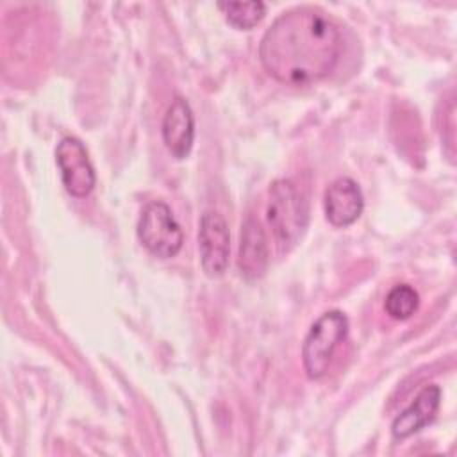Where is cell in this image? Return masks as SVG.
<instances>
[{"instance_id": "6da1fadb", "label": "cell", "mask_w": 457, "mask_h": 457, "mask_svg": "<svg viewBox=\"0 0 457 457\" xmlns=\"http://www.w3.org/2000/svg\"><path fill=\"white\" fill-rule=\"evenodd\" d=\"M341 46L336 21L320 7L300 5L284 11L266 29L259 59L275 80L307 86L334 71Z\"/></svg>"}, {"instance_id": "7a4b0ae2", "label": "cell", "mask_w": 457, "mask_h": 457, "mask_svg": "<svg viewBox=\"0 0 457 457\" xmlns=\"http://www.w3.org/2000/svg\"><path fill=\"white\" fill-rule=\"evenodd\" d=\"M266 220L280 253L295 248L309 227V204L289 179H277L268 191Z\"/></svg>"}, {"instance_id": "3957f363", "label": "cell", "mask_w": 457, "mask_h": 457, "mask_svg": "<svg viewBox=\"0 0 457 457\" xmlns=\"http://www.w3.org/2000/svg\"><path fill=\"white\" fill-rule=\"evenodd\" d=\"M348 334V318L339 309L323 312L309 328L302 345V362L305 375L312 380L321 378L334 357L336 348Z\"/></svg>"}, {"instance_id": "277c9868", "label": "cell", "mask_w": 457, "mask_h": 457, "mask_svg": "<svg viewBox=\"0 0 457 457\" xmlns=\"http://www.w3.org/2000/svg\"><path fill=\"white\" fill-rule=\"evenodd\" d=\"M137 239L152 255L170 259L180 252L184 232L171 209L164 202L154 200L139 214Z\"/></svg>"}, {"instance_id": "5b68a950", "label": "cell", "mask_w": 457, "mask_h": 457, "mask_svg": "<svg viewBox=\"0 0 457 457\" xmlns=\"http://www.w3.org/2000/svg\"><path fill=\"white\" fill-rule=\"evenodd\" d=\"M55 162L61 171V180L64 189L75 196H87L95 184L96 175L89 161L84 143L75 136H64L55 146Z\"/></svg>"}, {"instance_id": "8992f818", "label": "cell", "mask_w": 457, "mask_h": 457, "mask_svg": "<svg viewBox=\"0 0 457 457\" xmlns=\"http://www.w3.org/2000/svg\"><path fill=\"white\" fill-rule=\"evenodd\" d=\"M198 248L202 270L207 277H221L228 266L230 232L228 225L218 211H205L198 225Z\"/></svg>"}, {"instance_id": "52a82bcc", "label": "cell", "mask_w": 457, "mask_h": 457, "mask_svg": "<svg viewBox=\"0 0 457 457\" xmlns=\"http://www.w3.org/2000/svg\"><path fill=\"white\" fill-rule=\"evenodd\" d=\"M325 218L334 227H348L362 214L364 198L359 184L350 177L332 180L323 195Z\"/></svg>"}, {"instance_id": "ba28073f", "label": "cell", "mask_w": 457, "mask_h": 457, "mask_svg": "<svg viewBox=\"0 0 457 457\" xmlns=\"http://www.w3.org/2000/svg\"><path fill=\"white\" fill-rule=\"evenodd\" d=\"M162 141L175 159H186L195 141V116L184 96H175L162 118Z\"/></svg>"}, {"instance_id": "9c48e42d", "label": "cell", "mask_w": 457, "mask_h": 457, "mask_svg": "<svg viewBox=\"0 0 457 457\" xmlns=\"http://www.w3.org/2000/svg\"><path fill=\"white\" fill-rule=\"evenodd\" d=\"M441 402V387L427 384L414 400L393 420L391 434L395 439H405L434 421Z\"/></svg>"}, {"instance_id": "30bf717a", "label": "cell", "mask_w": 457, "mask_h": 457, "mask_svg": "<svg viewBox=\"0 0 457 457\" xmlns=\"http://www.w3.org/2000/svg\"><path fill=\"white\" fill-rule=\"evenodd\" d=\"M270 262L268 241L261 223L250 214L241 225V241L237 253V266L245 278L255 280L261 278Z\"/></svg>"}, {"instance_id": "8fae6325", "label": "cell", "mask_w": 457, "mask_h": 457, "mask_svg": "<svg viewBox=\"0 0 457 457\" xmlns=\"http://www.w3.org/2000/svg\"><path fill=\"white\" fill-rule=\"evenodd\" d=\"M420 307V295L409 284H396L384 300V309L393 320H409Z\"/></svg>"}, {"instance_id": "7c38bea8", "label": "cell", "mask_w": 457, "mask_h": 457, "mask_svg": "<svg viewBox=\"0 0 457 457\" xmlns=\"http://www.w3.org/2000/svg\"><path fill=\"white\" fill-rule=\"evenodd\" d=\"M218 7L223 11L225 20L241 30H248L253 25H257L264 12H266V5L259 0L253 2H221L218 4Z\"/></svg>"}]
</instances>
